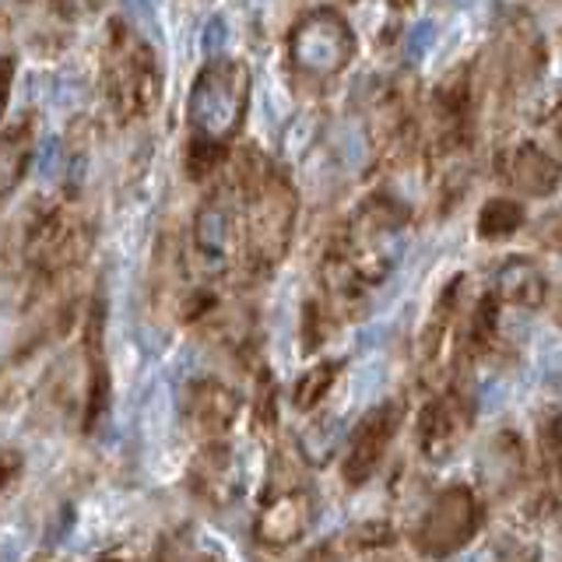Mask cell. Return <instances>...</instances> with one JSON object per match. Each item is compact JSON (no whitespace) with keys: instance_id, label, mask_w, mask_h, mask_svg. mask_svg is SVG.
I'll list each match as a JSON object with an SVG mask.
<instances>
[{"instance_id":"1","label":"cell","mask_w":562,"mask_h":562,"mask_svg":"<svg viewBox=\"0 0 562 562\" xmlns=\"http://www.w3.org/2000/svg\"><path fill=\"white\" fill-rule=\"evenodd\" d=\"M236 193L246 215V263H250V271L268 274L274 263L285 260L295 236V187L260 151L246 148L236 162Z\"/></svg>"},{"instance_id":"2","label":"cell","mask_w":562,"mask_h":562,"mask_svg":"<svg viewBox=\"0 0 562 562\" xmlns=\"http://www.w3.org/2000/svg\"><path fill=\"white\" fill-rule=\"evenodd\" d=\"M102 85L116 123L148 116L158 105V95H162V75H158V60L151 46L145 40H137L123 22H113L110 35H105Z\"/></svg>"},{"instance_id":"3","label":"cell","mask_w":562,"mask_h":562,"mask_svg":"<svg viewBox=\"0 0 562 562\" xmlns=\"http://www.w3.org/2000/svg\"><path fill=\"white\" fill-rule=\"evenodd\" d=\"M408 225V207H404L394 193H369L348 218L338 246L351 260V268L362 274L366 285H376L397 263V239L401 228Z\"/></svg>"},{"instance_id":"4","label":"cell","mask_w":562,"mask_h":562,"mask_svg":"<svg viewBox=\"0 0 562 562\" xmlns=\"http://www.w3.org/2000/svg\"><path fill=\"white\" fill-rule=\"evenodd\" d=\"M246 110H250V70L239 60L207 64L187 99L190 131L222 140V145H228L243 131Z\"/></svg>"},{"instance_id":"5","label":"cell","mask_w":562,"mask_h":562,"mask_svg":"<svg viewBox=\"0 0 562 562\" xmlns=\"http://www.w3.org/2000/svg\"><path fill=\"white\" fill-rule=\"evenodd\" d=\"M289 64L299 78L327 81L338 78L341 70L356 57V32L338 11L313 8L289 29Z\"/></svg>"},{"instance_id":"6","label":"cell","mask_w":562,"mask_h":562,"mask_svg":"<svg viewBox=\"0 0 562 562\" xmlns=\"http://www.w3.org/2000/svg\"><path fill=\"white\" fill-rule=\"evenodd\" d=\"M88 243H92V233L85 218L70 215L64 204H49L29 218L22 250L25 263L40 278H60L88 257Z\"/></svg>"},{"instance_id":"7","label":"cell","mask_w":562,"mask_h":562,"mask_svg":"<svg viewBox=\"0 0 562 562\" xmlns=\"http://www.w3.org/2000/svg\"><path fill=\"white\" fill-rule=\"evenodd\" d=\"M239 193L233 190H215L201 201L190 233V254L198 274L225 278L233 271L239 246H246V239H239Z\"/></svg>"},{"instance_id":"8","label":"cell","mask_w":562,"mask_h":562,"mask_svg":"<svg viewBox=\"0 0 562 562\" xmlns=\"http://www.w3.org/2000/svg\"><path fill=\"white\" fill-rule=\"evenodd\" d=\"M482 527V499L474 496L471 485H447L436 492V499L422 514V524L415 531V544L422 555L447 559L461 552Z\"/></svg>"},{"instance_id":"9","label":"cell","mask_w":562,"mask_h":562,"mask_svg":"<svg viewBox=\"0 0 562 562\" xmlns=\"http://www.w3.org/2000/svg\"><path fill=\"white\" fill-rule=\"evenodd\" d=\"M401 415H404L401 401H383L359 422L356 432H351V439H348L345 461H341L345 485L359 488L373 479V471L380 468V461L386 457V450H391L394 436L401 429Z\"/></svg>"},{"instance_id":"10","label":"cell","mask_w":562,"mask_h":562,"mask_svg":"<svg viewBox=\"0 0 562 562\" xmlns=\"http://www.w3.org/2000/svg\"><path fill=\"white\" fill-rule=\"evenodd\" d=\"M471 418H474V401L464 391L450 386V391L436 394L418 415L422 457H429V461H443V457H450L457 447H461V439L468 436Z\"/></svg>"},{"instance_id":"11","label":"cell","mask_w":562,"mask_h":562,"mask_svg":"<svg viewBox=\"0 0 562 562\" xmlns=\"http://www.w3.org/2000/svg\"><path fill=\"white\" fill-rule=\"evenodd\" d=\"M499 75L506 88L531 85L544 75L549 64V49H544L541 32L527 14H506L503 22V43H499Z\"/></svg>"},{"instance_id":"12","label":"cell","mask_w":562,"mask_h":562,"mask_svg":"<svg viewBox=\"0 0 562 562\" xmlns=\"http://www.w3.org/2000/svg\"><path fill=\"white\" fill-rule=\"evenodd\" d=\"M464 278H453L450 285L439 292L436 306L429 313L426 327H422L418 359L429 380H447L450 373V348H453V327H457V303H461Z\"/></svg>"},{"instance_id":"13","label":"cell","mask_w":562,"mask_h":562,"mask_svg":"<svg viewBox=\"0 0 562 562\" xmlns=\"http://www.w3.org/2000/svg\"><path fill=\"white\" fill-rule=\"evenodd\" d=\"M190 488L198 492V496L207 506H215V509H225L228 503L236 499L239 471H236L233 447H228L222 436L207 439V443L198 450V457H193V464H190Z\"/></svg>"},{"instance_id":"14","label":"cell","mask_w":562,"mask_h":562,"mask_svg":"<svg viewBox=\"0 0 562 562\" xmlns=\"http://www.w3.org/2000/svg\"><path fill=\"white\" fill-rule=\"evenodd\" d=\"M310 527V499L299 488H278L260 506L254 520V538L263 549H289Z\"/></svg>"},{"instance_id":"15","label":"cell","mask_w":562,"mask_h":562,"mask_svg":"<svg viewBox=\"0 0 562 562\" xmlns=\"http://www.w3.org/2000/svg\"><path fill=\"white\" fill-rule=\"evenodd\" d=\"M503 180L527 198H549L562 187V162L535 140H520L503 155Z\"/></svg>"},{"instance_id":"16","label":"cell","mask_w":562,"mask_h":562,"mask_svg":"<svg viewBox=\"0 0 562 562\" xmlns=\"http://www.w3.org/2000/svg\"><path fill=\"white\" fill-rule=\"evenodd\" d=\"M243 401L228 383L222 380H198L187 391V418L190 426L201 436L215 439L233 429V422L239 418Z\"/></svg>"},{"instance_id":"17","label":"cell","mask_w":562,"mask_h":562,"mask_svg":"<svg viewBox=\"0 0 562 562\" xmlns=\"http://www.w3.org/2000/svg\"><path fill=\"white\" fill-rule=\"evenodd\" d=\"M499 303L506 306H517V310H538L544 306V299H549V278L538 268L535 260L527 257H509L499 274H496V289Z\"/></svg>"},{"instance_id":"18","label":"cell","mask_w":562,"mask_h":562,"mask_svg":"<svg viewBox=\"0 0 562 562\" xmlns=\"http://www.w3.org/2000/svg\"><path fill=\"white\" fill-rule=\"evenodd\" d=\"M32 158V116H18L8 123L4 145H0V172H4V193H14V187L22 183V176L29 172Z\"/></svg>"},{"instance_id":"19","label":"cell","mask_w":562,"mask_h":562,"mask_svg":"<svg viewBox=\"0 0 562 562\" xmlns=\"http://www.w3.org/2000/svg\"><path fill=\"white\" fill-rule=\"evenodd\" d=\"M524 225V207L514 198H488L479 211V222H474V233L488 243H503L509 236H517Z\"/></svg>"},{"instance_id":"20","label":"cell","mask_w":562,"mask_h":562,"mask_svg":"<svg viewBox=\"0 0 562 562\" xmlns=\"http://www.w3.org/2000/svg\"><path fill=\"white\" fill-rule=\"evenodd\" d=\"M338 376H341V362H334V359H324V362L310 366L306 373L295 380V386H292V404H295L299 412H313L316 404H321L334 391Z\"/></svg>"},{"instance_id":"21","label":"cell","mask_w":562,"mask_h":562,"mask_svg":"<svg viewBox=\"0 0 562 562\" xmlns=\"http://www.w3.org/2000/svg\"><path fill=\"white\" fill-rule=\"evenodd\" d=\"M225 158H228V148L222 145V140L193 134L190 145H187V176L193 183H204L207 176H215L222 169Z\"/></svg>"},{"instance_id":"22","label":"cell","mask_w":562,"mask_h":562,"mask_svg":"<svg viewBox=\"0 0 562 562\" xmlns=\"http://www.w3.org/2000/svg\"><path fill=\"white\" fill-rule=\"evenodd\" d=\"M334 324V313L324 299H306L303 306V351H316L327 338V327Z\"/></svg>"},{"instance_id":"23","label":"cell","mask_w":562,"mask_h":562,"mask_svg":"<svg viewBox=\"0 0 562 562\" xmlns=\"http://www.w3.org/2000/svg\"><path fill=\"white\" fill-rule=\"evenodd\" d=\"M541 461H544V471H549L552 482H562V415H552L541 422Z\"/></svg>"},{"instance_id":"24","label":"cell","mask_w":562,"mask_h":562,"mask_svg":"<svg viewBox=\"0 0 562 562\" xmlns=\"http://www.w3.org/2000/svg\"><path fill=\"white\" fill-rule=\"evenodd\" d=\"M278 426V404H274V383L268 373H260L257 391H254V429L260 436H271Z\"/></svg>"},{"instance_id":"25","label":"cell","mask_w":562,"mask_h":562,"mask_svg":"<svg viewBox=\"0 0 562 562\" xmlns=\"http://www.w3.org/2000/svg\"><path fill=\"white\" fill-rule=\"evenodd\" d=\"M394 541V527L386 520H369V524H359L348 531V544L359 552H373V549H383V544Z\"/></svg>"},{"instance_id":"26","label":"cell","mask_w":562,"mask_h":562,"mask_svg":"<svg viewBox=\"0 0 562 562\" xmlns=\"http://www.w3.org/2000/svg\"><path fill=\"white\" fill-rule=\"evenodd\" d=\"M215 306H218L215 292H211V289H198V292H190L183 303H180V316H183L187 324H198V321H204L207 313H215Z\"/></svg>"},{"instance_id":"27","label":"cell","mask_w":562,"mask_h":562,"mask_svg":"<svg viewBox=\"0 0 562 562\" xmlns=\"http://www.w3.org/2000/svg\"><path fill=\"white\" fill-rule=\"evenodd\" d=\"M535 236H538L541 246H549V250H562V211H552V215H544L535 225Z\"/></svg>"},{"instance_id":"28","label":"cell","mask_w":562,"mask_h":562,"mask_svg":"<svg viewBox=\"0 0 562 562\" xmlns=\"http://www.w3.org/2000/svg\"><path fill=\"white\" fill-rule=\"evenodd\" d=\"M18 471H22V457H18V450H4V492L14 488Z\"/></svg>"},{"instance_id":"29","label":"cell","mask_w":562,"mask_h":562,"mask_svg":"<svg viewBox=\"0 0 562 562\" xmlns=\"http://www.w3.org/2000/svg\"><path fill=\"white\" fill-rule=\"evenodd\" d=\"M299 562H338V544H316V549L306 552Z\"/></svg>"},{"instance_id":"30","label":"cell","mask_w":562,"mask_h":562,"mask_svg":"<svg viewBox=\"0 0 562 562\" xmlns=\"http://www.w3.org/2000/svg\"><path fill=\"white\" fill-rule=\"evenodd\" d=\"M386 4H391L394 14H401V11H408V8L415 4V0H386Z\"/></svg>"},{"instance_id":"31","label":"cell","mask_w":562,"mask_h":562,"mask_svg":"<svg viewBox=\"0 0 562 562\" xmlns=\"http://www.w3.org/2000/svg\"><path fill=\"white\" fill-rule=\"evenodd\" d=\"M555 140H559V148H562V116H559V123H555Z\"/></svg>"},{"instance_id":"32","label":"cell","mask_w":562,"mask_h":562,"mask_svg":"<svg viewBox=\"0 0 562 562\" xmlns=\"http://www.w3.org/2000/svg\"><path fill=\"white\" fill-rule=\"evenodd\" d=\"M92 4H95V0H92Z\"/></svg>"}]
</instances>
